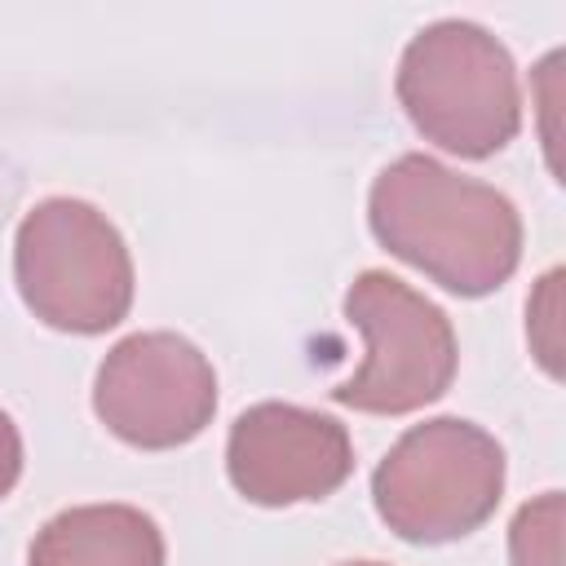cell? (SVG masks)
Wrapping results in <instances>:
<instances>
[{
  "label": "cell",
  "mask_w": 566,
  "mask_h": 566,
  "mask_svg": "<svg viewBox=\"0 0 566 566\" xmlns=\"http://www.w3.org/2000/svg\"><path fill=\"white\" fill-rule=\"evenodd\" d=\"M367 226L380 248L455 296L504 287L522 261L513 199L429 155H402L371 181Z\"/></svg>",
  "instance_id": "obj_1"
},
{
  "label": "cell",
  "mask_w": 566,
  "mask_h": 566,
  "mask_svg": "<svg viewBox=\"0 0 566 566\" xmlns=\"http://www.w3.org/2000/svg\"><path fill=\"white\" fill-rule=\"evenodd\" d=\"M394 88L416 133L460 159H486L522 128V88L509 49L464 18L416 31L398 57Z\"/></svg>",
  "instance_id": "obj_2"
},
{
  "label": "cell",
  "mask_w": 566,
  "mask_h": 566,
  "mask_svg": "<svg viewBox=\"0 0 566 566\" xmlns=\"http://www.w3.org/2000/svg\"><path fill=\"white\" fill-rule=\"evenodd\" d=\"M22 305L53 332L97 336L133 310V256L106 212L84 199H40L13 234Z\"/></svg>",
  "instance_id": "obj_3"
},
{
  "label": "cell",
  "mask_w": 566,
  "mask_h": 566,
  "mask_svg": "<svg viewBox=\"0 0 566 566\" xmlns=\"http://www.w3.org/2000/svg\"><path fill=\"white\" fill-rule=\"evenodd\" d=\"M504 495V447L473 420L411 424L371 473L380 522L407 544H451L478 531Z\"/></svg>",
  "instance_id": "obj_4"
},
{
  "label": "cell",
  "mask_w": 566,
  "mask_h": 566,
  "mask_svg": "<svg viewBox=\"0 0 566 566\" xmlns=\"http://www.w3.org/2000/svg\"><path fill=\"white\" fill-rule=\"evenodd\" d=\"M345 318L363 332L367 358L332 389L340 407L367 416H407L451 389L460 363L455 327L411 283L385 270H363L345 292Z\"/></svg>",
  "instance_id": "obj_5"
},
{
  "label": "cell",
  "mask_w": 566,
  "mask_h": 566,
  "mask_svg": "<svg viewBox=\"0 0 566 566\" xmlns=\"http://www.w3.org/2000/svg\"><path fill=\"white\" fill-rule=\"evenodd\" d=\"M97 420L137 451H172L199 438L217 411V371L177 332L115 340L93 380Z\"/></svg>",
  "instance_id": "obj_6"
},
{
  "label": "cell",
  "mask_w": 566,
  "mask_h": 566,
  "mask_svg": "<svg viewBox=\"0 0 566 566\" xmlns=\"http://www.w3.org/2000/svg\"><path fill=\"white\" fill-rule=\"evenodd\" d=\"M226 473L261 509L310 504L327 500L354 473V442L336 416L296 402H256L230 424Z\"/></svg>",
  "instance_id": "obj_7"
},
{
  "label": "cell",
  "mask_w": 566,
  "mask_h": 566,
  "mask_svg": "<svg viewBox=\"0 0 566 566\" xmlns=\"http://www.w3.org/2000/svg\"><path fill=\"white\" fill-rule=\"evenodd\" d=\"M27 566H164V531L133 504H80L49 517Z\"/></svg>",
  "instance_id": "obj_8"
},
{
  "label": "cell",
  "mask_w": 566,
  "mask_h": 566,
  "mask_svg": "<svg viewBox=\"0 0 566 566\" xmlns=\"http://www.w3.org/2000/svg\"><path fill=\"white\" fill-rule=\"evenodd\" d=\"M513 566H562V491L522 504L509 526Z\"/></svg>",
  "instance_id": "obj_9"
},
{
  "label": "cell",
  "mask_w": 566,
  "mask_h": 566,
  "mask_svg": "<svg viewBox=\"0 0 566 566\" xmlns=\"http://www.w3.org/2000/svg\"><path fill=\"white\" fill-rule=\"evenodd\" d=\"M18 478H22V438L9 411H0V500L18 486Z\"/></svg>",
  "instance_id": "obj_10"
},
{
  "label": "cell",
  "mask_w": 566,
  "mask_h": 566,
  "mask_svg": "<svg viewBox=\"0 0 566 566\" xmlns=\"http://www.w3.org/2000/svg\"><path fill=\"white\" fill-rule=\"evenodd\" d=\"M340 566H385V562H340Z\"/></svg>",
  "instance_id": "obj_11"
}]
</instances>
